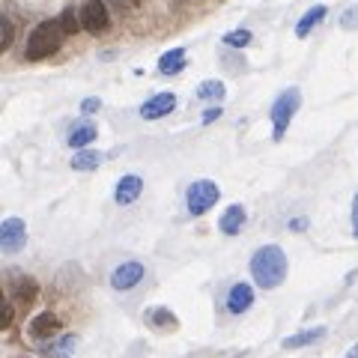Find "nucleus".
Wrapping results in <instances>:
<instances>
[{
    "label": "nucleus",
    "instance_id": "393cba45",
    "mask_svg": "<svg viewBox=\"0 0 358 358\" xmlns=\"http://www.w3.org/2000/svg\"><path fill=\"white\" fill-rule=\"evenodd\" d=\"M12 36H15V27L9 18H3V24H0V51H6L12 45Z\"/></svg>",
    "mask_w": 358,
    "mask_h": 358
},
{
    "label": "nucleus",
    "instance_id": "f257e3e1",
    "mask_svg": "<svg viewBox=\"0 0 358 358\" xmlns=\"http://www.w3.org/2000/svg\"><path fill=\"white\" fill-rule=\"evenodd\" d=\"M251 277L263 290H277L286 281V254L281 245H263L251 257Z\"/></svg>",
    "mask_w": 358,
    "mask_h": 358
},
{
    "label": "nucleus",
    "instance_id": "423d86ee",
    "mask_svg": "<svg viewBox=\"0 0 358 358\" xmlns=\"http://www.w3.org/2000/svg\"><path fill=\"white\" fill-rule=\"evenodd\" d=\"M81 24H84L87 33L93 36H102L107 30V24H111V15H107V6L102 0H87L84 6H81Z\"/></svg>",
    "mask_w": 358,
    "mask_h": 358
},
{
    "label": "nucleus",
    "instance_id": "c756f323",
    "mask_svg": "<svg viewBox=\"0 0 358 358\" xmlns=\"http://www.w3.org/2000/svg\"><path fill=\"white\" fill-rule=\"evenodd\" d=\"M346 358H358V346H352V352H349Z\"/></svg>",
    "mask_w": 358,
    "mask_h": 358
},
{
    "label": "nucleus",
    "instance_id": "dca6fc26",
    "mask_svg": "<svg viewBox=\"0 0 358 358\" xmlns=\"http://www.w3.org/2000/svg\"><path fill=\"white\" fill-rule=\"evenodd\" d=\"M322 337H326V328L317 326V328H304V331H299V335L284 337V340H281V346H284V349H302V346L317 344V340H322Z\"/></svg>",
    "mask_w": 358,
    "mask_h": 358
},
{
    "label": "nucleus",
    "instance_id": "b1692460",
    "mask_svg": "<svg viewBox=\"0 0 358 358\" xmlns=\"http://www.w3.org/2000/svg\"><path fill=\"white\" fill-rule=\"evenodd\" d=\"M337 24H340V30H358V3L346 6L344 12H340Z\"/></svg>",
    "mask_w": 358,
    "mask_h": 358
},
{
    "label": "nucleus",
    "instance_id": "a878e982",
    "mask_svg": "<svg viewBox=\"0 0 358 358\" xmlns=\"http://www.w3.org/2000/svg\"><path fill=\"white\" fill-rule=\"evenodd\" d=\"M12 326V304L3 302V310H0V328H9Z\"/></svg>",
    "mask_w": 358,
    "mask_h": 358
},
{
    "label": "nucleus",
    "instance_id": "7ed1b4c3",
    "mask_svg": "<svg viewBox=\"0 0 358 358\" xmlns=\"http://www.w3.org/2000/svg\"><path fill=\"white\" fill-rule=\"evenodd\" d=\"M299 107H302V93L295 87L284 90V93L275 98L272 111H268V120H272V140L284 138L286 129H290V123H293V116L299 114Z\"/></svg>",
    "mask_w": 358,
    "mask_h": 358
},
{
    "label": "nucleus",
    "instance_id": "6ab92c4d",
    "mask_svg": "<svg viewBox=\"0 0 358 358\" xmlns=\"http://www.w3.org/2000/svg\"><path fill=\"white\" fill-rule=\"evenodd\" d=\"M147 322H149L152 328H158V331H176V328H179L176 313H170L167 308H152V310H147Z\"/></svg>",
    "mask_w": 358,
    "mask_h": 358
},
{
    "label": "nucleus",
    "instance_id": "f03ea898",
    "mask_svg": "<svg viewBox=\"0 0 358 358\" xmlns=\"http://www.w3.org/2000/svg\"><path fill=\"white\" fill-rule=\"evenodd\" d=\"M63 24H60V18H48V21H42V24H36L33 27V33L27 36V48H24V60H48L51 54H57L60 51V45H63Z\"/></svg>",
    "mask_w": 358,
    "mask_h": 358
},
{
    "label": "nucleus",
    "instance_id": "0eeeda50",
    "mask_svg": "<svg viewBox=\"0 0 358 358\" xmlns=\"http://www.w3.org/2000/svg\"><path fill=\"white\" fill-rule=\"evenodd\" d=\"M27 245V227L21 218H6L0 227V248L3 254H18Z\"/></svg>",
    "mask_w": 358,
    "mask_h": 358
},
{
    "label": "nucleus",
    "instance_id": "cd10ccee",
    "mask_svg": "<svg viewBox=\"0 0 358 358\" xmlns=\"http://www.w3.org/2000/svg\"><path fill=\"white\" fill-rule=\"evenodd\" d=\"M98 107H102L98 98H84V102H81V114H93V111H98Z\"/></svg>",
    "mask_w": 358,
    "mask_h": 358
},
{
    "label": "nucleus",
    "instance_id": "6e6552de",
    "mask_svg": "<svg viewBox=\"0 0 358 358\" xmlns=\"http://www.w3.org/2000/svg\"><path fill=\"white\" fill-rule=\"evenodd\" d=\"M251 304H254V286L245 284V281L233 284L230 293H227V310L233 313V317H242V313L251 310Z\"/></svg>",
    "mask_w": 358,
    "mask_h": 358
},
{
    "label": "nucleus",
    "instance_id": "9d476101",
    "mask_svg": "<svg viewBox=\"0 0 358 358\" xmlns=\"http://www.w3.org/2000/svg\"><path fill=\"white\" fill-rule=\"evenodd\" d=\"M140 191H143V179H140L138 173H129V176H123L120 182H116L114 200L120 203V206H131V203L140 197Z\"/></svg>",
    "mask_w": 358,
    "mask_h": 358
},
{
    "label": "nucleus",
    "instance_id": "bb28decb",
    "mask_svg": "<svg viewBox=\"0 0 358 358\" xmlns=\"http://www.w3.org/2000/svg\"><path fill=\"white\" fill-rule=\"evenodd\" d=\"M221 114H224V111H221V105H212V107H206V111H203V123L209 125V123H215V120H218Z\"/></svg>",
    "mask_w": 358,
    "mask_h": 358
},
{
    "label": "nucleus",
    "instance_id": "4be33fe9",
    "mask_svg": "<svg viewBox=\"0 0 358 358\" xmlns=\"http://www.w3.org/2000/svg\"><path fill=\"white\" fill-rule=\"evenodd\" d=\"M224 93H227V90H224L221 81H203V84L197 87V98H215V102H221Z\"/></svg>",
    "mask_w": 358,
    "mask_h": 358
},
{
    "label": "nucleus",
    "instance_id": "20e7f679",
    "mask_svg": "<svg viewBox=\"0 0 358 358\" xmlns=\"http://www.w3.org/2000/svg\"><path fill=\"white\" fill-rule=\"evenodd\" d=\"M218 197H221V188L215 185L212 179H194L185 191V206L191 215H206L215 203H218Z\"/></svg>",
    "mask_w": 358,
    "mask_h": 358
},
{
    "label": "nucleus",
    "instance_id": "39448f33",
    "mask_svg": "<svg viewBox=\"0 0 358 358\" xmlns=\"http://www.w3.org/2000/svg\"><path fill=\"white\" fill-rule=\"evenodd\" d=\"M143 275H147L143 263H138V260H129V263H120L111 272V286H114L116 293H129V290H134V286L143 281Z\"/></svg>",
    "mask_w": 358,
    "mask_h": 358
},
{
    "label": "nucleus",
    "instance_id": "c85d7f7f",
    "mask_svg": "<svg viewBox=\"0 0 358 358\" xmlns=\"http://www.w3.org/2000/svg\"><path fill=\"white\" fill-rule=\"evenodd\" d=\"M352 236L358 239V191L352 197Z\"/></svg>",
    "mask_w": 358,
    "mask_h": 358
},
{
    "label": "nucleus",
    "instance_id": "9b49d317",
    "mask_svg": "<svg viewBox=\"0 0 358 358\" xmlns=\"http://www.w3.org/2000/svg\"><path fill=\"white\" fill-rule=\"evenodd\" d=\"M27 331H30L36 340H51L60 331V317H57V313H51V310H45V313H39V317L30 319Z\"/></svg>",
    "mask_w": 358,
    "mask_h": 358
},
{
    "label": "nucleus",
    "instance_id": "aec40b11",
    "mask_svg": "<svg viewBox=\"0 0 358 358\" xmlns=\"http://www.w3.org/2000/svg\"><path fill=\"white\" fill-rule=\"evenodd\" d=\"M36 293H39V284L33 281V277H24V275H18L15 281H12V295L21 304H30L36 299Z\"/></svg>",
    "mask_w": 358,
    "mask_h": 358
},
{
    "label": "nucleus",
    "instance_id": "f8f14e48",
    "mask_svg": "<svg viewBox=\"0 0 358 358\" xmlns=\"http://www.w3.org/2000/svg\"><path fill=\"white\" fill-rule=\"evenodd\" d=\"M248 221V212L242 203H233L224 209V215L218 218V230L224 233V236H236V233H242V224Z\"/></svg>",
    "mask_w": 358,
    "mask_h": 358
},
{
    "label": "nucleus",
    "instance_id": "4468645a",
    "mask_svg": "<svg viewBox=\"0 0 358 358\" xmlns=\"http://www.w3.org/2000/svg\"><path fill=\"white\" fill-rule=\"evenodd\" d=\"M185 63H188L185 48H170L167 54L158 57V72L161 75H179V72L185 69Z\"/></svg>",
    "mask_w": 358,
    "mask_h": 358
},
{
    "label": "nucleus",
    "instance_id": "a211bd4d",
    "mask_svg": "<svg viewBox=\"0 0 358 358\" xmlns=\"http://www.w3.org/2000/svg\"><path fill=\"white\" fill-rule=\"evenodd\" d=\"M75 349H78V337L75 335H63L60 340H54V344L42 346V355L45 358H69Z\"/></svg>",
    "mask_w": 358,
    "mask_h": 358
},
{
    "label": "nucleus",
    "instance_id": "1a4fd4ad",
    "mask_svg": "<svg viewBox=\"0 0 358 358\" xmlns=\"http://www.w3.org/2000/svg\"><path fill=\"white\" fill-rule=\"evenodd\" d=\"M173 107H176V96L173 93H156L140 105V116L143 120H161V116H167Z\"/></svg>",
    "mask_w": 358,
    "mask_h": 358
},
{
    "label": "nucleus",
    "instance_id": "412c9836",
    "mask_svg": "<svg viewBox=\"0 0 358 358\" xmlns=\"http://www.w3.org/2000/svg\"><path fill=\"white\" fill-rule=\"evenodd\" d=\"M251 39H254V36H251V30H245V27H236V30L224 33V39H221V42L227 45V48H248Z\"/></svg>",
    "mask_w": 358,
    "mask_h": 358
},
{
    "label": "nucleus",
    "instance_id": "f3484780",
    "mask_svg": "<svg viewBox=\"0 0 358 358\" xmlns=\"http://www.w3.org/2000/svg\"><path fill=\"white\" fill-rule=\"evenodd\" d=\"M105 156L96 149H78L75 158H72V170H78V173H90V170H98L102 167Z\"/></svg>",
    "mask_w": 358,
    "mask_h": 358
},
{
    "label": "nucleus",
    "instance_id": "5701e85b",
    "mask_svg": "<svg viewBox=\"0 0 358 358\" xmlns=\"http://www.w3.org/2000/svg\"><path fill=\"white\" fill-rule=\"evenodd\" d=\"M60 24H63V33L66 36L84 30V24H81V12H75V9H66V12L60 15Z\"/></svg>",
    "mask_w": 358,
    "mask_h": 358
},
{
    "label": "nucleus",
    "instance_id": "2eb2a0df",
    "mask_svg": "<svg viewBox=\"0 0 358 358\" xmlns=\"http://www.w3.org/2000/svg\"><path fill=\"white\" fill-rule=\"evenodd\" d=\"M96 138H98V131H96V125H93V123H78L75 129L69 131L66 143H69V147L78 152V149H87V147H90V143H93Z\"/></svg>",
    "mask_w": 358,
    "mask_h": 358
},
{
    "label": "nucleus",
    "instance_id": "ddd939ff",
    "mask_svg": "<svg viewBox=\"0 0 358 358\" xmlns=\"http://www.w3.org/2000/svg\"><path fill=\"white\" fill-rule=\"evenodd\" d=\"M328 15V6L326 3H317V6H310L308 12L302 15V21L295 24V36H299V39H304V36H310V30L313 27H319L322 24V18Z\"/></svg>",
    "mask_w": 358,
    "mask_h": 358
}]
</instances>
